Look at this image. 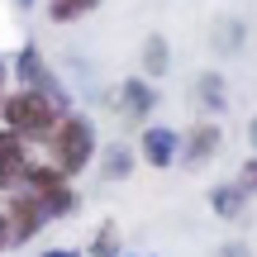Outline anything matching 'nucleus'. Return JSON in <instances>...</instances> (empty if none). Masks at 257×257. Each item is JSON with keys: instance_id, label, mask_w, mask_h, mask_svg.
I'll return each instance as SVG.
<instances>
[{"instance_id": "a211bd4d", "label": "nucleus", "mask_w": 257, "mask_h": 257, "mask_svg": "<svg viewBox=\"0 0 257 257\" xmlns=\"http://www.w3.org/2000/svg\"><path fill=\"white\" fill-rule=\"evenodd\" d=\"M43 257H81V252H76V248H48Z\"/></svg>"}, {"instance_id": "9d476101", "label": "nucleus", "mask_w": 257, "mask_h": 257, "mask_svg": "<svg viewBox=\"0 0 257 257\" xmlns=\"http://www.w3.org/2000/svg\"><path fill=\"white\" fill-rule=\"evenodd\" d=\"M243 205H248V191H243L238 181L214 186V191H210V210L219 214V219H238V214H243Z\"/></svg>"}, {"instance_id": "1a4fd4ad", "label": "nucleus", "mask_w": 257, "mask_h": 257, "mask_svg": "<svg viewBox=\"0 0 257 257\" xmlns=\"http://www.w3.org/2000/svg\"><path fill=\"white\" fill-rule=\"evenodd\" d=\"M219 143H224L219 124H195L191 134H181V153H176V157H186V162H205V157L219 153Z\"/></svg>"}, {"instance_id": "20e7f679", "label": "nucleus", "mask_w": 257, "mask_h": 257, "mask_svg": "<svg viewBox=\"0 0 257 257\" xmlns=\"http://www.w3.org/2000/svg\"><path fill=\"white\" fill-rule=\"evenodd\" d=\"M10 200H5V219H10V243H34L38 233L48 229V210L34 200V195L24 191V186H15V191H5Z\"/></svg>"}, {"instance_id": "39448f33", "label": "nucleus", "mask_w": 257, "mask_h": 257, "mask_svg": "<svg viewBox=\"0 0 257 257\" xmlns=\"http://www.w3.org/2000/svg\"><path fill=\"white\" fill-rule=\"evenodd\" d=\"M15 76H19V86H34V91H43L48 100H57L62 110H72V100H67L62 81H57V76L48 72L43 53H38L34 43H24V48H19V57H15Z\"/></svg>"}, {"instance_id": "dca6fc26", "label": "nucleus", "mask_w": 257, "mask_h": 257, "mask_svg": "<svg viewBox=\"0 0 257 257\" xmlns=\"http://www.w3.org/2000/svg\"><path fill=\"white\" fill-rule=\"evenodd\" d=\"M238 186H243L248 195H257V157H248V162L238 167Z\"/></svg>"}, {"instance_id": "9b49d317", "label": "nucleus", "mask_w": 257, "mask_h": 257, "mask_svg": "<svg viewBox=\"0 0 257 257\" xmlns=\"http://www.w3.org/2000/svg\"><path fill=\"white\" fill-rule=\"evenodd\" d=\"M105 0H48V19L53 24H72V19L91 15V10H100Z\"/></svg>"}, {"instance_id": "f3484780", "label": "nucleus", "mask_w": 257, "mask_h": 257, "mask_svg": "<svg viewBox=\"0 0 257 257\" xmlns=\"http://www.w3.org/2000/svg\"><path fill=\"white\" fill-rule=\"evenodd\" d=\"M5 248H15V243H10V219H5V210H0V252Z\"/></svg>"}, {"instance_id": "f257e3e1", "label": "nucleus", "mask_w": 257, "mask_h": 257, "mask_svg": "<svg viewBox=\"0 0 257 257\" xmlns=\"http://www.w3.org/2000/svg\"><path fill=\"white\" fill-rule=\"evenodd\" d=\"M62 114H67L62 105L48 100V95L34 91V86H19V91H5V95H0V124L15 128V134L29 138V143H34V138H48Z\"/></svg>"}, {"instance_id": "7ed1b4c3", "label": "nucleus", "mask_w": 257, "mask_h": 257, "mask_svg": "<svg viewBox=\"0 0 257 257\" xmlns=\"http://www.w3.org/2000/svg\"><path fill=\"white\" fill-rule=\"evenodd\" d=\"M19 186H24V191L48 210V219H67V214L76 210L72 176H62L53 162H29V167H24V181H19Z\"/></svg>"}, {"instance_id": "ddd939ff", "label": "nucleus", "mask_w": 257, "mask_h": 257, "mask_svg": "<svg viewBox=\"0 0 257 257\" xmlns=\"http://www.w3.org/2000/svg\"><path fill=\"white\" fill-rule=\"evenodd\" d=\"M119 248H124L119 224H100V229H95V238H91V257H119Z\"/></svg>"}, {"instance_id": "412c9836", "label": "nucleus", "mask_w": 257, "mask_h": 257, "mask_svg": "<svg viewBox=\"0 0 257 257\" xmlns=\"http://www.w3.org/2000/svg\"><path fill=\"white\" fill-rule=\"evenodd\" d=\"M252 143H257V119H252Z\"/></svg>"}, {"instance_id": "423d86ee", "label": "nucleus", "mask_w": 257, "mask_h": 257, "mask_svg": "<svg viewBox=\"0 0 257 257\" xmlns=\"http://www.w3.org/2000/svg\"><path fill=\"white\" fill-rule=\"evenodd\" d=\"M34 162L29 157V138H19L15 128L0 124V191H15L24 181V167Z\"/></svg>"}, {"instance_id": "2eb2a0df", "label": "nucleus", "mask_w": 257, "mask_h": 257, "mask_svg": "<svg viewBox=\"0 0 257 257\" xmlns=\"http://www.w3.org/2000/svg\"><path fill=\"white\" fill-rule=\"evenodd\" d=\"M143 72H148V76H162V72H167V38H162V34H153V38L143 43Z\"/></svg>"}, {"instance_id": "4468645a", "label": "nucleus", "mask_w": 257, "mask_h": 257, "mask_svg": "<svg viewBox=\"0 0 257 257\" xmlns=\"http://www.w3.org/2000/svg\"><path fill=\"white\" fill-rule=\"evenodd\" d=\"M195 91H200V100L210 105L214 114H219L224 105H229V95H224V76H219V72H205V76H200V86H195Z\"/></svg>"}, {"instance_id": "0eeeda50", "label": "nucleus", "mask_w": 257, "mask_h": 257, "mask_svg": "<svg viewBox=\"0 0 257 257\" xmlns=\"http://www.w3.org/2000/svg\"><path fill=\"white\" fill-rule=\"evenodd\" d=\"M138 153H143L148 167H172L176 153H181V134H176V128L153 124V128H143V138H138Z\"/></svg>"}, {"instance_id": "6e6552de", "label": "nucleus", "mask_w": 257, "mask_h": 257, "mask_svg": "<svg viewBox=\"0 0 257 257\" xmlns=\"http://www.w3.org/2000/svg\"><path fill=\"white\" fill-rule=\"evenodd\" d=\"M157 105V91L143 81V76H128V81L119 86V114L124 119H148Z\"/></svg>"}, {"instance_id": "6ab92c4d", "label": "nucleus", "mask_w": 257, "mask_h": 257, "mask_svg": "<svg viewBox=\"0 0 257 257\" xmlns=\"http://www.w3.org/2000/svg\"><path fill=\"white\" fill-rule=\"evenodd\" d=\"M5 81H10V72H5V62H0V95H5Z\"/></svg>"}, {"instance_id": "f8f14e48", "label": "nucleus", "mask_w": 257, "mask_h": 257, "mask_svg": "<svg viewBox=\"0 0 257 257\" xmlns=\"http://www.w3.org/2000/svg\"><path fill=\"white\" fill-rule=\"evenodd\" d=\"M100 172L110 176V181H124L128 172H134V148H105V157H100Z\"/></svg>"}, {"instance_id": "f03ea898", "label": "nucleus", "mask_w": 257, "mask_h": 257, "mask_svg": "<svg viewBox=\"0 0 257 257\" xmlns=\"http://www.w3.org/2000/svg\"><path fill=\"white\" fill-rule=\"evenodd\" d=\"M43 143H48V162H53L62 176H81L86 167H91V157H95V128H91V119H81V114L67 110Z\"/></svg>"}, {"instance_id": "aec40b11", "label": "nucleus", "mask_w": 257, "mask_h": 257, "mask_svg": "<svg viewBox=\"0 0 257 257\" xmlns=\"http://www.w3.org/2000/svg\"><path fill=\"white\" fill-rule=\"evenodd\" d=\"M15 5H19V10H29V5H34V0H15Z\"/></svg>"}]
</instances>
